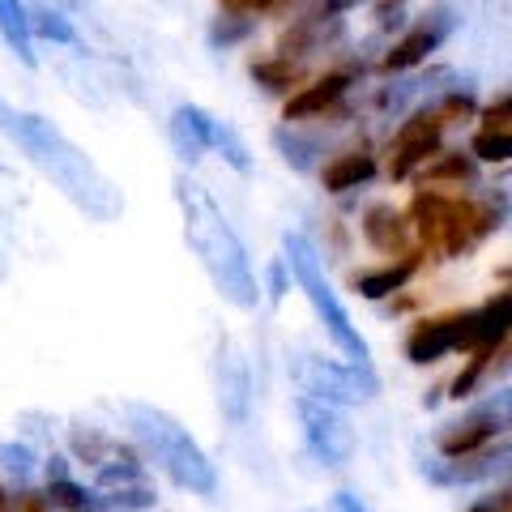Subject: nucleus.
<instances>
[{"label":"nucleus","mask_w":512,"mask_h":512,"mask_svg":"<svg viewBox=\"0 0 512 512\" xmlns=\"http://www.w3.org/2000/svg\"><path fill=\"white\" fill-rule=\"evenodd\" d=\"M295 380L303 397H316V402H329V406H359V402H372L380 393V380L372 367H350V363H329V359H316V355H303L295 363Z\"/></svg>","instance_id":"nucleus-6"},{"label":"nucleus","mask_w":512,"mask_h":512,"mask_svg":"<svg viewBox=\"0 0 512 512\" xmlns=\"http://www.w3.org/2000/svg\"><path fill=\"white\" fill-rule=\"evenodd\" d=\"M427 180H474V163L470 158H461V154L440 158V163L427 167Z\"/></svg>","instance_id":"nucleus-28"},{"label":"nucleus","mask_w":512,"mask_h":512,"mask_svg":"<svg viewBox=\"0 0 512 512\" xmlns=\"http://www.w3.org/2000/svg\"><path fill=\"white\" fill-rule=\"evenodd\" d=\"M274 295H286V261H274Z\"/></svg>","instance_id":"nucleus-32"},{"label":"nucleus","mask_w":512,"mask_h":512,"mask_svg":"<svg viewBox=\"0 0 512 512\" xmlns=\"http://www.w3.org/2000/svg\"><path fill=\"white\" fill-rule=\"evenodd\" d=\"M0 133L18 146L30 163H35L56 192L73 210H82L90 222H116L124 214V192L103 175L86 150H77L69 137L60 133L52 120L35 116V111H18L0 99Z\"/></svg>","instance_id":"nucleus-1"},{"label":"nucleus","mask_w":512,"mask_h":512,"mask_svg":"<svg viewBox=\"0 0 512 512\" xmlns=\"http://www.w3.org/2000/svg\"><path fill=\"white\" fill-rule=\"evenodd\" d=\"M453 30V18H448V9H436V13H427V18L410 30V35L393 47L389 56H384V69L389 73H402V69H414L419 60H427L436 47L444 43V35Z\"/></svg>","instance_id":"nucleus-11"},{"label":"nucleus","mask_w":512,"mask_h":512,"mask_svg":"<svg viewBox=\"0 0 512 512\" xmlns=\"http://www.w3.org/2000/svg\"><path fill=\"white\" fill-rule=\"evenodd\" d=\"M274 146L282 150V158H286V163H291L295 171H308L312 167V141H299L295 133H286V128H278V133H274Z\"/></svg>","instance_id":"nucleus-24"},{"label":"nucleus","mask_w":512,"mask_h":512,"mask_svg":"<svg viewBox=\"0 0 512 512\" xmlns=\"http://www.w3.org/2000/svg\"><path fill=\"white\" fill-rule=\"evenodd\" d=\"M363 239L384 256L402 252L406 248V218L397 214L393 205H372V210L363 214Z\"/></svg>","instance_id":"nucleus-16"},{"label":"nucleus","mask_w":512,"mask_h":512,"mask_svg":"<svg viewBox=\"0 0 512 512\" xmlns=\"http://www.w3.org/2000/svg\"><path fill=\"white\" fill-rule=\"evenodd\" d=\"M508 333H512V291H508V295H495L487 308H474L470 359H491Z\"/></svg>","instance_id":"nucleus-14"},{"label":"nucleus","mask_w":512,"mask_h":512,"mask_svg":"<svg viewBox=\"0 0 512 512\" xmlns=\"http://www.w3.org/2000/svg\"><path fill=\"white\" fill-rule=\"evenodd\" d=\"M175 201H180L184 218V239L192 256L201 261V269L210 274L214 291L239 312H252L261 303V286H256V269L248 261L244 239L235 235V227L222 214V205L197 184L192 175H175Z\"/></svg>","instance_id":"nucleus-2"},{"label":"nucleus","mask_w":512,"mask_h":512,"mask_svg":"<svg viewBox=\"0 0 512 512\" xmlns=\"http://www.w3.org/2000/svg\"><path fill=\"white\" fill-rule=\"evenodd\" d=\"M252 30H256V22H252V18H239V13H227V18H218V22L210 26V43H214V47H227V43L248 39Z\"/></svg>","instance_id":"nucleus-23"},{"label":"nucleus","mask_w":512,"mask_h":512,"mask_svg":"<svg viewBox=\"0 0 512 512\" xmlns=\"http://www.w3.org/2000/svg\"><path fill=\"white\" fill-rule=\"evenodd\" d=\"M440 128H444V116L440 111H423V116H414L402 124V133H397V154H393V175L402 180V175H410L414 163H423L427 154H436L440 150Z\"/></svg>","instance_id":"nucleus-12"},{"label":"nucleus","mask_w":512,"mask_h":512,"mask_svg":"<svg viewBox=\"0 0 512 512\" xmlns=\"http://www.w3.org/2000/svg\"><path fill=\"white\" fill-rule=\"evenodd\" d=\"M414 269H419V256L406 252L397 265H384V269H376V274H359V278H355V291H359L363 299L397 295V291H402V286L414 278Z\"/></svg>","instance_id":"nucleus-18"},{"label":"nucleus","mask_w":512,"mask_h":512,"mask_svg":"<svg viewBox=\"0 0 512 512\" xmlns=\"http://www.w3.org/2000/svg\"><path fill=\"white\" fill-rule=\"evenodd\" d=\"M402 5H406V0H376V18H380V22H389V13H397Z\"/></svg>","instance_id":"nucleus-31"},{"label":"nucleus","mask_w":512,"mask_h":512,"mask_svg":"<svg viewBox=\"0 0 512 512\" xmlns=\"http://www.w3.org/2000/svg\"><path fill=\"white\" fill-rule=\"evenodd\" d=\"M128 431L133 440L146 448V457L163 470L175 487H184L201 500H214L218 495V470L214 461L205 457V448L188 436V427H180L167 410L158 406H128Z\"/></svg>","instance_id":"nucleus-3"},{"label":"nucleus","mask_w":512,"mask_h":512,"mask_svg":"<svg viewBox=\"0 0 512 512\" xmlns=\"http://www.w3.org/2000/svg\"><path fill=\"white\" fill-rule=\"evenodd\" d=\"M470 512H495V508H491V504H474Z\"/></svg>","instance_id":"nucleus-35"},{"label":"nucleus","mask_w":512,"mask_h":512,"mask_svg":"<svg viewBox=\"0 0 512 512\" xmlns=\"http://www.w3.org/2000/svg\"><path fill=\"white\" fill-rule=\"evenodd\" d=\"M0 512H9V495L5 491H0Z\"/></svg>","instance_id":"nucleus-34"},{"label":"nucleus","mask_w":512,"mask_h":512,"mask_svg":"<svg viewBox=\"0 0 512 512\" xmlns=\"http://www.w3.org/2000/svg\"><path fill=\"white\" fill-rule=\"evenodd\" d=\"M252 77L265 90H286L295 82V69H291V60H261V64H252Z\"/></svg>","instance_id":"nucleus-25"},{"label":"nucleus","mask_w":512,"mask_h":512,"mask_svg":"<svg viewBox=\"0 0 512 512\" xmlns=\"http://www.w3.org/2000/svg\"><path fill=\"white\" fill-rule=\"evenodd\" d=\"M295 419H299V431H303V444H308V453L320 461V466L329 470H342L355 461V448H359V436L350 419L329 406V402H316V397H295Z\"/></svg>","instance_id":"nucleus-5"},{"label":"nucleus","mask_w":512,"mask_h":512,"mask_svg":"<svg viewBox=\"0 0 512 512\" xmlns=\"http://www.w3.org/2000/svg\"><path fill=\"white\" fill-rule=\"evenodd\" d=\"M0 35H5L13 56H18L26 69H35L39 56H35V35H30V13L22 0H0Z\"/></svg>","instance_id":"nucleus-17"},{"label":"nucleus","mask_w":512,"mask_h":512,"mask_svg":"<svg viewBox=\"0 0 512 512\" xmlns=\"http://www.w3.org/2000/svg\"><path fill=\"white\" fill-rule=\"evenodd\" d=\"M487 124H491V128L512 124V94H508V99H500V103H491V107H487Z\"/></svg>","instance_id":"nucleus-29"},{"label":"nucleus","mask_w":512,"mask_h":512,"mask_svg":"<svg viewBox=\"0 0 512 512\" xmlns=\"http://www.w3.org/2000/svg\"><path fill=\"white\" fill-rule=\"evenodd\" d=\"M470 154L478 163H508L512 158V133L504 128H483L474 141H470Z\"/></svg>","instance_id":"nucleus-22"},{"label":"nucleus","mask_w":512,"mask_h":512,"mask_svg":"<svg viewBox=\"0 0 512 512\" xmlns=\"http://www.w3.org/2000/svg\"><path fill=\"white\" fill-rule=\"evenodd\" d=\"M512 470V444L500 448H478L470 457H440L436 466H423V474L440 487H466V483H487V478H500Z\"/></svg>","instance_id":"nucleus-9"},{"label":"nucleus","mask_w":512,"mask_h":512,"mask_svg":"<svg viewBox=\"0 0 512 512\" xmlns=\"http://www.w3.org/2000/svg\"><path fill=\"white\" fill-rule=\"evenodd\" d=\"M214 372H218V406L222 414H227L231 423H248V406H252V376H248V363L244 355L222 338L218 342V363H214Z\"/></svg>","instance_id":"nucleus-10"},{"label":"nucleus","mask_w":512,"mask_h":512,"mask_svg":"<svg viewBox=\"0 0 512 512\" xmlns=\"http://www.w3.org/2000/svg\"><path fill=\"white\" fill-rule=\"evenodd\" d=\"M329 512H367V504L359 500L355 491H338L333 495V504H329Z\"/></svg>","instance_id":"nucleus-30"},{"label":"nucleus","mask_w":512,"mask_h":512,"mask_svg":"<svg viewBox=\"0 0 512 512\" xmlns=\"http://www.w3.org/2000/svg\"><path fill=\"white\" fill-rule=\"evenodd\" d=\"M0 470L26 483V478L35 474V453H30L26 444H0Z\"/></svg>","instance_id":"nucleus-26"},{"label":"nucleus","mask_w":512,"mask_h":512,"mask_svg":"<svg viewBox=\"0 0 512 512\" xmlns=\"http://www.w3.org/2000/svg\"><path fill=\"white\" fill-rule=\"evenodd\" d=\"M47 35V39H56V43H73L77 35H73V26L60 18V13H52V9H39L35 18H30V35Z\"/></svg>","instance_id":"nucleus-27"},{"label":"nucleus","mask_w":512,"mask_h":512,"mask_svg":"<svg viewBox=\"0 0 512 512\" xmlns=\"http://www.w3.org/2000/svg\"><path fill=\"white\" fill-rule=\"evenodd\" d=\"M210 150H218L227 163L239 171V175H248L252 171V158H248V146H244V137L235 133L231 124H222V120H214V128H210Z\"/></svg>","instance_id":"nucleus-20"},{"label":"nucleus","mask_w":512,"mask_h":512,"mask_svg":"<svg viewBox=\"0 0 512 512\" xmlns=\"http://www.w3.org/2000/svg\"><path fill=\"white\" fill-rule=\"evenodd\" d=\"M491 508H495V512H512V491H504V495H500V500H495Z\"/></svg>","instance_id":"nucleus-33"},{"label":"nucleus","mask_w":512,"mask_h":512,"mask_svg":"<svg viewBox=\"0 0 512 512\" xmlns=\"http://www.w3.org/2000/svg\"><path fill=\"white\" fill-rule=\"evenodd\" d=\"M43 500L52 508H64V512H94V504H99L86 487H77L73 478H56V483H47Z\"/></svg>","instance_id":"nucleus-21"},{"label":"nucleus","mask_w":512,"mask_h":512,"mask_svg":"<svg viewBox=\"0 0 512 512\" xmlns=\"http://www.w3.org/2000/svg\"><path fill=\"white\" fill-rule=\"evenodd\" d=\"M470 333H474V312L423 320V325L406 338V359L419 363V367L440 363L444 355H453V350H470Z\"/></svg>","instance_id":"nucleus-8"},{"label":"nucleus","mask_w":512,"mask_h":512,"mask_svg":"<svg viewBox=\"0 0 512 512\" xmlns=\"http://www.w3.org/2000/svg\"><path fill=\"white\" fill-rule=\"evenodd\" d=\"M282 252H286L282 261L291 265V274H295V282H299V291L308 295L312 312L320 316V325H325L329 342L342 350V359H346L350 367H372V350H367L363 333H359L355 325H350V312L342 308L338 291H333V286H329V278H325V265H320L316 248L308 244V235L286 231V235H282Z\"/></svg>","instance_id":"nucleus-4"},{"label":"nucleus","mask_w":512,"mask_h":512,"mask_svg":"<svg viewBox=\"0 0 512 512\" xmlns=\"http://www.w3.org/2000/svg\"><path fill=\"white\" fill-rule=\"evenodd\" d=\"M508 423H512V389L487 397V402L474 406L466 419L448 423L440 431V440H436L440 457H470V453H478V448H487Z\"/></svg>","instance_id":"nucleus-7"},{"label":"nucleus","mask_w":512,"mask_h":512,"mask_svg":"<svg viewBox=\"0 0 512 512\" xmlns=\"http://www.w3.org/2000/svg\"><path fill=\"white\" fill-rule=\"evenodd\" d=\"M210 128H214V116L201 111L197 103H180L171 111V146L180 154V163H197L210 150Z\"/></svg>","instance_id":"nucleus-13"},{"label":"nucleus","mask_w":512,"mask_h":512,"mask_svg":"<svg viewBox=\"0 0 512 512\" xmlns=\"http://www.w3.org/2000/svg\"><path fill=\"white\" fill-rule=\"evenodd\" d=\"M372 175H376V158H372V154H363V150L338 154V158H333V163L325 167V188H329V192H346V188L367 184Z\"/></svg>","instance_id":"nucleus-19"},{"label":"nucleus","mask_w":512,"mask_h":512,"mask_svg":"<svg viewBox=\"0 0 512 512\" xmlns=\"http://www.w3.org/2000/svg\"><path fill=\"white\" fill-rule=\"evenodd\" d=\"M346 86H350V77H346V73H329V77H320V82L303 86L295 99H286L282 120H286V124H295V120H308V116H316V111L333 107V103H338L342 94H346Z\"/></svg>","instance_id":"nucleus-15"}]
</instances>
